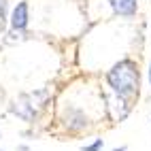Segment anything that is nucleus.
Segmentation results:
<instances>
[{
  "label": "nucleus",
  "instance_id": "7",
  "mask_svg": "<svg viewBox=\"0 0 151 151\" xmlns=\"http://www.w3.org/2000/svg\"><path fill=\"white\" fill-rule=\"evenodd\" d=\"M102 147H104V140L102 138H96V140H92V143L83 145L81 151H102Z\"/></svg>",
  "mask_w": 151,
  "mask_h": 151
},
{
  "label": "nucleus",
  "instance_id": "9",
  "mask_svg": "<svg viewBox=\"0 0 151 151\" xmlns=\"http://www.w3.org/2000/svg\"><path fill=\"white\" fill-rule=\"evenodd\" d=\"M111 151H128V147H126V145H122V147H115V149H111Z\"/></svg>",
  "mask_w": 151,
  "mask_h": 151
},
{
  "label": "nucleus",
  "instance_id": "3",
  "mask_svg": "<svg viewBox=\"0 0 151 151\" xmlns=\"http://www.w3.org/2000/svg\"><path fill=\"white\" fill-rule=\"evenodd\" d=\"M38 109L41 104L36 102L34 94H19L11 104H9V111H11L13 115H17L19 119H24V122H36L38 117Z\"/></svg>",
  "mask_w": 151,
  "mask_h": 151
},
{
  "label": "nucleus",
  "instance_id": "4",
  "mask_svg": "<svg viewBox=\"0 0 151 151\" xmlns=\"http://www.w3.org/2000/svg\"><path fill=\"white\" fill-rule=\"evenodd\" d=\"M9 24H11L13 32H26L28 24H30V6L28 0H19V2L13 6L11 15H9Z\"/></svg>",
  "mask_w": 151,
  "mask_h": 151
},
{
  "label": "nucleus",
  "instance_id": "2",
  "mask_svg": "<svg viewBox=\"0 0 151 151\" xmlns=\"http://www.w3.org/2000/svg\"><path fill=\"white\" fill-rule=\"evenodd\" d=\"M60 122H62L64 130H68L70 134H79V132H83V130L89 128V117L85 115L83 109H79L75 104H64Z\"/></svg>",
  "mask_w": 151,
  "mask_h": 151
},
{
  "label": "nucleus",
  "instance_id": "6",
  "mask_svg": "<svg viewBox=\"0 0 151 151\" xmlns=\"http://www.w3.org/2000/svg\"><path fill=\"white\" fill-rule=\"evenodd\" d=\"M9 22V0H0V28Z\"/></svg>",
  "mask_w": 151,
  "mask_h": 151
},
{
  "label": "nucleus",
  "instance_id": "10",
  "mask_svg": "<svg viewBox=\"0 0 151 151\" xmlns=\"http://www.w3.org/2000/svg\"><path fill=\"white\" fill-rule=\"evenodd\" d=\"M147 79H149V85H151V62H149V68H147Z\"/></svg>",
  "mask_w": 151,
  "mask_h": 151
},
{
  "label": "nucleus",
  "instance_id": "1",
  "mask_svg": "<svg viewBox=\"0 0 151 151\" xmlns=\"http://www.w3.org/2000/svg\"><path fill=\"white\" fill-rule=\"evenodd\" d=\"M106 85L115 94V98L124 100L126 104H132L134 98H138V92H140L138 64L130 58H124L119 62H115L106 70Z\"/></svg>",
  "mask_w": 151,
  "mask_h": 151
},
{
  "label": "nucleus",
  "instance_id": "5",
  "mask_svg": "<svg viewBox=\"0 0 151 151\" xmlns=\"http://www.w3.org/2000/svg\"><path fill=\"white\" fill-rule=\"evenodd\" d=\"M113 9V13L117 17H124V19H132L138 11V2L136 0H106Z\"/></svg>",
  "mask_w": 151,
  "mask_h": 151
},
{
  "label": "nucleus",
  "instance_id": "11",
  "mask_svg": "<svg viewBox=\"0 0 151 151\" xmlns=\"http://www.w3.org/2000/svg\"><path fill=\"white\" fill-rule=\"evenodd\" d=\"M0 151H4V149H0Z\"/></svg>",
  "mask_w": 151,
  "mask_h": 151
},
{
  "label": "nucleus",
  "instance_id": "8",
  "mask_svg": "<svg viewBox=\"0 0 151 151\" xmlns=\"http://www.w3.org/2000/svg\"><path fill=\"white\" fill-rule=\"evenodd\" d=\"M17 151H30V147L26 143H22V145H17Z\"/></svg>",
  "mask_w": 151,
  "mask_h": 151
}]
</instances>
